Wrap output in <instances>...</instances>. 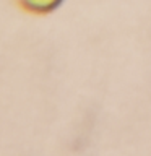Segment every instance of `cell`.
Returning a JSON list of instances; mask_svg holds the SVG:
<instances>
[{
    "label": "cell",
    "instance_id": "obj_1",
    "mask_svg": "<svg viewBox=\"0 0 151 156\" xmlns=\"http://www.w3.org/2000/svg\"><path fill=\"white\" fill-rule=\"evenodd\" d=\"M31 2L39 5V7H52V5L57 3L58 0H31Z\"/></svg>",
    "mask_w": 151,
    "mask_h": 156
}]
</instances>
